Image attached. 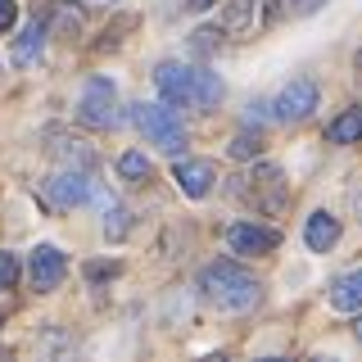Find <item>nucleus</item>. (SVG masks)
I'll return each mask as SVG.
<instances>
[{"label": "nucleus", "instance_id": "f257e3e1", "mask_svg": "<svg viewBox=\"0 0 362 362\" xmlns=\"http://www.w3.org/2000/svg\"><path fill=\"white\" fill-rule=\"evenodd\" d=\"M195 290H199V299L209 303V308H218V313H245V308H254V303L263 299V281L249 276L235 258L209 263L195 276Z\"/></svg>", "mask_w": 362, "mask_h": 362}, {"label": "nucleus", "instance_id": "f03ea898", "mask_svg": "<svg viewBox=\"0 0 362 362\" xmlns=\"http://www.w3.org/2000/svg\"><path fill=\"white\" fill-rule=\"evenodd\" d=\"M231 195L240 199V204H249L254 213L276 218V213L290 204V186H286V177H281L276 163H258L254 173H245V177L231 181Z\"/></svg>", "mask_w": 362, "mask_h": 362}, {"label": "nucleus", "instance_id": "7ed1b4c3", "mask_svg": "<svg viewBox=\"0 0 362 362\" xmlns=\"http://www.w3.org/2000/svg\"><path fill=\"white\" fill-rule=\"evenodd\" d=\"M136 113V127L145 132V141L154 145V150H163V154H173V158H181L186 154V127H181V118H177V109L173 105H132Z\"/></svg>", "mask_w": 362, "mask_h": 362}, {"label": "nucleus", "instance_id": "20e7f679", "mask_svg": "<svg viewBox=\"0 0 362 362\" xmlns=\"http://www.w3.org/2000/svg\"><path fill=\"white\" fill-rule=\"evenodd\" d=\"M77 118L86 127H118V90L109 77H86L82 100H77Z\"/></svg>", "mask_w": 362, "mask_h": 362}, {"label": "nucleus", "instance_id": "39448f33", "mask_svg": "<svg viewBox=\"0 0 362 362\" xmlns=\"http://www.w3.org/2000/svg\"><path fill=\"white\" fill-rule=\"evenodd\" d=\"M317 100H322L317 82H308V77H294V82L281 86V95L272 100L267 109H272V118H276V122H303V118H313Z\"/></svg>", "mask_w": 362, "mask_h": 362}, {"label": "nucleus", "instance_id": "423d86ee", "mask_svg": "<svg viewBox=\"0 0 362 362\" xmlns=\"http://www.w3.org/2000/svg\"><path fill=\"white\" fill-rule=\"evenodd\" d=\"M41 190L54 209H77V204L90 199V173L86 168H59V173H50L41 181Z\"/></svg>", "mask_w": 362, "mask_h": 362}, {"label": "nucleus", "instance_id": "0eeeda50", "mask_svg": "<svg viewBox=\"0 0 362 362\" xmlns=\"http://www.w3.org/2000/svg\"><path fill=\"white\" fill-rule=\"evenodd\" d=\"M154 86H158V95H163V105H190L195 100V68L190 64H181V59H163L154 68Z\"/></svg>", "mask_w": 362, "mask_h": 362}, {"label": "nucleus", "instance_id": "6e6552de", "mask_svg": "<svg viewBox=\"0 0 362 362\" xmlns=\"http://www.w3.org/2000/svg\"><path fill=\"white\" fill-rule=\"evenodd\" d=\"M28 276H32V290H37V294H50L68 276L64 249L59 245H37V249H32V258H28Z\"/></svg>", "mask_w": 362, "mask_h": 362}, {"label": "nucleus", "instance_id": "1a4fd4ad", "mask_svg": "<svg viewBox=\"0 0 362 362\" xmlns=\"http://www.w3.org/2000/svg\"><path fill=\"white\" fill-rule=\"evenodd\" d=\"M226 245H231V254L263 258V254H272V249L281 245V231L276 226H263V222H235L231 231H226Z\"/></svg>", "mask_w": 362, "mask_h": 362}, {"label": "nucleus", "instance_id": "9d476101", "mask_svg": "<svg viewBox=\"0 0 362 362\" xmlns=\"http://www.w3.org/2000/svg\"><path fill=\"white\" fill-rule=\"evenodd\" d=\"M173 181H177V190L186 199H204L213 190V181H218V173H213L209 158H186V154H181L177 168H173Z\"/></svg>", "mask_w": 362, "mask_h": 362}, {"label": "nucleus", "instance_id": "9b49d317", "mask_svg": "<svg viewBox=\"0 0 362 362\" xmlns=\"http://www.w3.org/2000/svg\"><path fill=\"white\" fill-rule=\"evenodd\" d=\"M339 231H344V226H339V218H335V213L317 209L313 218L303 222V245H308L313 254H331V249L339 245Z\"/></svg>", "mask_w": 362, "mask_h": 362}, {"label": "nucleus", "instance_id": "f8f14e48", "mask_svg": "<svg viewBox=\"0 0 362 362\" xmlns=\"http://www.w3.org/2000/svg\"><path fill=\"white\" fill-rule=\"evenodd\" d=\"M45 37H50V28H45V18H32L28 28L18 32V41H14V50H9V59H14L18 68H32L45 54Z\"/></svg>", "mask_w": 362, "mask_h": 362}, {"label": "nucleus", "instance_id": "ddd939ff", "mask_svg": "<svg viewBox=\"0 0 362 362\" xmlns=\"http://www.w3.org/2000/svg\"><path fill=\"white\" fill-rule=\"evenodd\" d=\"M331 308L335 313H362V267L331 281Z\"/></svg>", "mask_w": 362, "mask_h": 362}, {"label": "nucleus", "instance_id": "4468645a", "mask_svg": "<svg viewBox=\"0 0 362 362\" xmlns=\"http://www.w3.org/2000/svg\"><path fill=\"white\" fill-rule=\"evenodd\" d=\"M258 5H263V0H231L226 14H222V32H231V37H254Z\"/></svg>", "mask_w": 362, "mask_h": 362}, {"label": "nucleus", "instance_id": "2eb2a0df", "mask_svg": "<svg viewBox=\"0 0 362 362\" xmlns=\"http://www.w3.org/2000/svg\"><path fill=\"white\" fill-rule=\"evenodd\" d=\"M326 141H331V145H358L362 141V105L339 113L331 127H326Z\"/></svg>", "mask_w": 362, "mask_h": 362}, {"label": "nucleus", "instance_id": "dca6fc26", "mask_svg": "<svg viewBox=\"0 0 362 362\" xmlns=\"http://www.w3.org/2000/svg\"><path fill=\"white\" fill-rule=\"evenodd\" d=\"M50 136H54V141H59V145H50V150L64 158V168H86V173H90V168H95V150H90L86 141H77V136H73V141H68V136H59V132H50Z\"/></svg>", "mask_w": 362, "mask_h": 362}, {"label": "nucleus", "instance_id": "f3484780", "mask_svg": "<svg viewBox=\"0 0 362 362\" xmlns=\"http://www.w3.org/2000/svg\"><path fill=\"white\" fill-rule=\"evenodd\" d=\"M222 77L218 73H209V68H195V100H190V105L195 109H218L222 105Z\"/></svg>", "mask_w": 362, "mask_h": 362}, {"label": "nucleus", "instance_id": "a211bd4d", "mask_svg": "<svg viewBox=\"0 0 362 362\" xmlns=\"http://www.w3.org/2000/svg\"><path fill=\"white\" fill-rule=\"evenodd\" d=\"M226 154L235 158V163H249V158L263 154V132H240L231 145H226Z\"/></svg>", "mask_w": 362, "mask_h": 362}, {"label": "nucleus", "instance_id": "6ab92c4d", "mask_svg": "<svg viewBox=\"0 0 362 362\" xmlns=\"http://www.w3.org/2000/svg\"><path fill=\"white\" fill-rule=\"evenodd\" d=\"M118 173L127 177V181H150V177H154V163H150L141 150H127V154L118 158Z\"/></svg>", "mask_w": 362, "mask_h": 362}, {"label": "nucleus", "instance_id": "aec40b11", "mask_svg": "<svg viewBox=\"0 0 362 362\" xmlns=\"http://www.w3.org/2000/svg\"><path fill=\"white\" fill-rule=\"evenodd\" d=\"M127 231H132V218H127V209H122L118 199H109V204H105V235H109V240H122Z\"/></svg>", "mask_w": 362, "mask_h": 362}, {"label": "nucleus", "instance_id": "412c9836", "mask_svg": "<svg viewBox=\"0 0 362 362\" xmlns=\"http://www.w3.org/2000/svg\"><path fill=\"white\" fill-rule=\"evenodd\" d=\"M45 28H59V32H68V37H77V32H82V9L59 5L54 9V23H45Z\"/></svg>", "mask_w": 362, "mask_h": 362}, {"label": "nucleus", "instance_id": "4be33fe9", "mask_svg": "<svg viewBox=\"0 0 362 362\" xmlns=\"http://www.w3.org/2000/svg\"><path fill=\"white\" fill-rule=\"evenodd\" d=\"M14 286H18V258L0 249V290H14Z\"/></svg>", "mask_w": 362, "mask_h": 362}, {"label": "nucleus", "instance_id": "5701e85b", "mask_svg": "<svg viewBox=\"0 0 362 362\" xmlns=\"http://www.w3.org/2000/svg\"><path fill=\"white\" fill-rule=\"evenodd\" d=\"M218 41H222V32H218V28H199V32H195V41H190V45H195L199 54H209V50H218Z\"/></svg>", "mask_w": 362, "mask_h": 362}, {"label": "nucleus", "instance_id": "b1692460", "mask_svg": "<svg viewBox=\"0 0 362 362\" xmlns=\"http://www.w3.org/2000/svg\"><path fill=\"white\" fill-rule=\"evenodd\" d=\"M18 23V5L14 0H0V32H9Z\"/></svg>", "mask_w": 362, "mask_h": 362}, {"label": "nucleus", "instance_id": "393cba45", "mask_svg": "<svg viewBox=\"0 0 362 362\" xmlns=\"http://www.w3.org/2000/svg\"><path fill=\"white\" fill-rule=\"evenodd\" d=\"M326 0H294V14H313V9H322Z\"/></svg>", "mask_w": 362, "mask_h": 362}, {"label": "nucleus", "instance_id": "a878e982", "mask_svg": "<svg viewBox=\"0 0 362 362\" xmlns=\"http://www.w3.org/2000/svg\"><path fill=\"white\" fill-rule=\"evenodd\" d=\"M190 9H209V5H218V0H186Z\"/></svg>", "mask_w": 362, "mask_h": 362}, {"label": "nucleus", "instance_id": "bb28decb", "mask_svg": "<svg viewBox=\"0 0 362 362\" xmlns=\"http://www.w3.org/2000/svg\"><path fill=\"white\" fill-rule=\"evenodd\" d=\"M354 209H358V222H362V186L354 190Z\"/></svg>", "mask_w": 362, "mask_h": 362}, {"label": "nucleus", "instance_id": "cd10ccee", "mask_svg": "<svg viewBox=\"0 0 362 362\" xmlns=\"http://www.w3.org/2000/svg\"><path fill=\"white\" fill-rule=\"evenodd\" d=\"M354 335H358V344H362V313H358V326H354Z\"/></svg>", "mask_w": 362, "mask_h": 362}]
</instances>
